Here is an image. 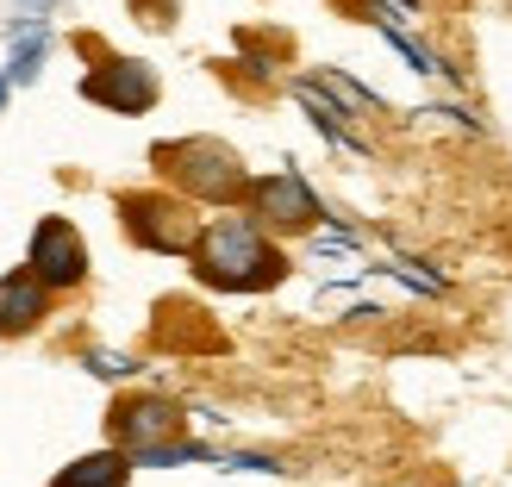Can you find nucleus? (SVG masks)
Instances as JSON below:
<instances>
[{"mask_svg":"<svg viewBox=\"0 0 512 487\" xmlns=\"http://www.w3.org/2000/svg\"><path fill=\"white\" fill-rule=\"evenodd\" d=\"M19 7H25V13H44V7H50V0H19Z\"/></svg>","mask_w":512,"mask_h":487,"instance_id":"obj_17","label":"nucleus"},{"mask_svg":"<svg viewBox=\"0 0 512 487\" xmlns=\"http://www.w3.org/2000/svg\"><path fill=\"white\" fill-rule=\"evenodd\" d=\"M25 269H32L50 294H82L88 288V269H94L82 225L63 219V213H44L32 225V238H25Z\"/></svg>","mask_w":512,"mask_h":487,"instance_id":"obj_7","label":"nucleus"},{"mask_svg":"<svg viewBox=\"0 0 512 487\" xmlns=\"http://www.w3.org/2000/svg\"><path fill=\"white\" fill-rule=\"evenodd\" d=\"M319 88H331L344 100V107H356V113H381V94H369L363 82H350L344 69H319Z\"/></svg>","mask_w":512,"mask_h":487,"instance_id":"obj_14","label":"nucleus"},{"mask_svg":"<svg viewBox=\"0 0 512 487\" xmlns=\"http://www.w3.org/2000/svg\"><path fill=\"white\" fill-rule=\"evenodd\" d=\"M294 94H300V107L313 113V125H319V132H325L331 144H344V150H369L363 138L350 132V113L338 107V100H325V94H319V82H306V75H300V82H294Z\"/></svg>","mask_w":512,"mask_h":487,"instance_id":"obj_11","label":"nucleus"},{"mask_svg":"<svg viewBox=\"0 0 512 487\" xmlns=\"http://www.w3.org/2000/svg\"><path fill=\"white\" fill-rule=\"evenodd\" d=\"M125 7H132V19L150 25V32H169V25L182 19V0H125Z\"/></svg>","mask_w":512,"mask_h":487,"instance_id":"obj_15","label":"nucleus"},{"mask_svg":"<svg viewBox=\"0 0 512 487\" xmlns=\"http://www.w3.org/2000/svg\"><path fill=\"white\" fill-rule=\"evenodd\" d=\"M244 213L281 244V238H306V232H319V225H325V200L313 194V182H306L300 169H275V175H256V188H250V200H244Z\"/></svg>","mask_w":512,"mask_h":487,"instance_id":"obj_6","label":"nucleus"},{"mask_svg":"<svg viewBox=\"0 0 512 487\" xmlns=\"http://www.w3.org/2000/svg\"><path fill=\"white\" fill-rule=\"evenodd\" d=\"M44 50H50V32H44V25H32L25 38H13L7 82H38V69H44Z\"/></svg>","mask_w":512,"mask_h":487,"instance_id":"obj_12","label":"nucleus"},{"mask_svg":"<svg viewBox=\"0 0 512 487\" xmlns=\"http://www.w3.org/2000/svg\"><path fill=\"white\" fill-rule=\"evenodd\" d=\"M150 350H163V356H219V350H232V338L219 331V319L200 300L169 294V300L150 306Z\"/></svg>","mask_w":512,"mask_h":487,"instance_id":"obj_8","label":"nucleus"},{"mask_svg":"<svg viewBox=\"0 0 512 487\" xmlns=\"http://www.w3.org/2000/svg\"><path fill=\"white\" fill-rule=\"evenodd\" d=\"M107 444L125 450L132 463H144V456H157L169 444H188V406L175 394H157V388L113 394V406H107Z\"/></svg>","mask_w":512,"mask_h":487,"instance_id":"obj_4","label":"nucleus"},{"mask_svg":"<svg viewBox=\"0 0 512 487\" xmlns=\"http://www.w3.org/2000/svg\"><path fill=\"white\" fill-rule=\"evenodd\" d=\"M150 169L163 175V188H175L194 207H219V213H244V200L256 188V175L244 169V157L225 138H163L150 144Z\"/></svg>","mask_w":512,"mask_h":487,"instance_id":"obj_2","label":"nucleus"},{"mask_svg":"<svg viewBox=\"0 0 512 487\" xmlns=\"http://www.w3.org/2000/svg\"><path fill=\"white\" fill-rule=\"evenodd\" d=\"M88 363H94V375H107V381L138 375V356H119V350H88Z\"/></svg>","mask_w":512,"mask_h":487,"instance_id":"obj_16","label":"nucleus"},{"mask_svg":"<svg viewBox=\"0 0 512 487\" xmlns=\"http://www.w3.org/2000/svg\"><path fill=\"white\" fill-rule=\"evenodd\" d=\"M75 50H88L94 69L82 75V100H94V107H107L119 119H138L150 113L163 100V82H157V69L138 63V57H113L100 38H75Z\"/></svg>","mask_w":512,"mask_h":487,"instance_id":"obj_5","label":"nucleus"},{"mask_svg":"<svg viewBox=\"0 0 512 487\" xmlns=\"http://www.w3.org/2000/svg\"><path fill=\"white\" fill-rule=\"evenodd\" d=\"M50 306H57V294H50L32 269L25 263L7 269L0 275V344H19V338H32V331H44Z\"/></svg>","mask_w":512,"mask_h":487,"instance_id":"obj_9","label":"nucleus"},{"mask_svg":"<svg viewBox=\"0 0 512 487\" xmlns=\"http://www.w3.org/2000/svg\"><path fill=\"white\" fill-rule=\"evenodd\" d=\"M132 456L125 450H88V456H75V463H63L57 475H50L44 487H132Z\"/></svg>","mask_w":512,"mask_h":487,"instance_id":"obj_10","label":"nucleus"},{"mask_svg":"<svg viewBox=\"0 0 512 487\" xmlns=\"http://www.w3.org/2000/svg\"><path fill=\"white\" fill-rule=\"evenodd\" d=\"M338 13H363L369 25H388V32H400L406 19H419L413 0H338Z\"/></svg>","mask_w":512,"mask_h":487,"instance_id":"obj_13","label":"nucleus"},{"mask_svg":"<svg viewBox=\"0 0 512 487\" xmlns=\"http://www.w3.org/2000/svg\"><path fill=\"white\" fill-rule=\"evenodd\" d=\"M113 213H119V232L132 250L150 256H194L207 219H200L194 200H182L175 188H125L113 194Z\"/></svg>","mask_w":512,"mask_h":487,"instance_id":"obj_3","label":"nucleus"},{"mask_svg":"<svg viewBox=\"0 0 512 487\" xmlns=\"http://www.w3.org/2000/svg\"><path fill=\"white\" fill-rule=\"evenodd\" d=\"M188 269H194L200 288H213V294H269V288H281V281L294 275L288 250H281L250 213L207 219V232H200Z\"/></svg>","mask_w":512,"mask_h":487,"instance_id":"obj_1","label":"nucleus"},{"mask_svg":"<svg viewBox=\"0 0 512 487\" xmlns=\"http://www.w3.org/2000/svg\"><path fill=\"white\" fill-rule=\"evenodd\" d=\"M0 113H7V69H0Z\"/></svg>","mask_w":512,"mask_h":487,"instance_id":"obj_18","label":"nucleus"}]
</instances>
